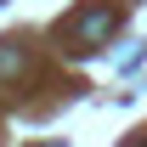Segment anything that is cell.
<instances>
[{
	"instance_id": "1",
	"label": "cell",
	"mask_w": 147,
	"mask_h": 147,
	"mask_svg": "<svg viewBox=\"0 0 147 147\" xmlns=\"http://www.w3.org/2000/svg\"><path fill=\"white\" fill-rule=\"evenodd\" d=\"M113 28H119V11H113V6H85V11L74 17V51H79V57L96 51Z\"/></svg>"
},
{
	"instance_id": "2",
	"label": "cell",
	"mask_w": 147,
	"mask_h": 147,
	"mask_svg": "<svg viewBox=\"0 0 147 147\" xmlns=\"http://www.w3.org/2000/svg\"><path fill=\"white\" fill-rule=\"evenodd\" d=\"M17 68H23V51L11 40H0V74H17Z\"/></svg>"
}]
</instances>
